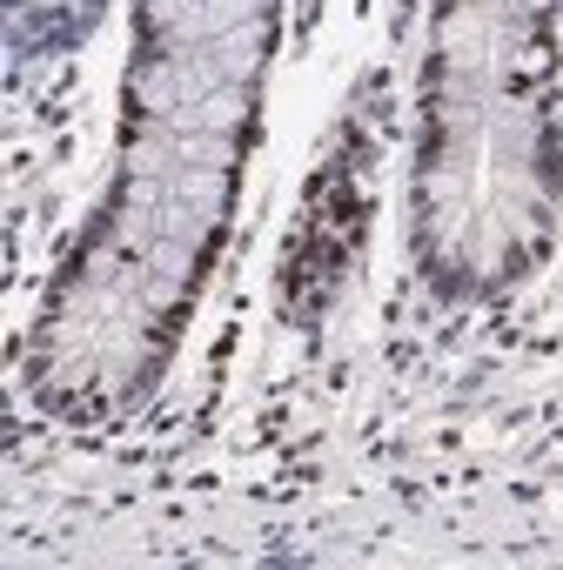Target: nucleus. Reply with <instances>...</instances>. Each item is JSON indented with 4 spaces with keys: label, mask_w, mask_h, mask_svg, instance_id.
I'll return each instance as SVG.
<instances>
[{
    "label": "nucleus",
    "mask_w": 563,
    "mask_h": 570,
    "mask_svg": "<svg viewBox=\"0 0 563 570\" xmlns=\"http://www.w3.org/2000/svg\"><path fill=\"white\" fill-rule=\"evenodd\" d=\"M195 128H208V135H228V128H241L248 121V88H208L201 101H195V115H188Z\"/></svg>",
    "instance_id": "nucleus-1"
},
{
    "label": "nucleus",
    "mask_w": 563,
    "mask_h": 570,
    "mask_svg": "<svg viewBox=\"0 0 563 570\" xmlns=\"http://www.w3.org/2000/svg\"><path fill=\"white\" fill-rule=\"evenodd\" d=\"M175 202H188V208H201V215H221L228 175H221V168H188V175H175Z\"/></svg>",
    "instance_id": "nucleus-2"
},
{
    "label": "nucleus",
    "mask_w": 563,
    "mask_h": 570,
    "mask_svg": "<svg viewBox=\"0 0 563 570\" xmlns=\"http://www.w3.org/2000/svg\"><path fill=\"white\" fill-rule=\"evenodd\" d=\"M215 48H221V68H228V81L241 88V81L255 75V61H261V28H255V21H248V28H228Z\"/></svg>",
    "instance_id": "nucleus-3"
},
{
    "label": "nucleus",
    "mask_w": 563,
    "mask_h": 570,
    "mask_svg": "<svg viewBox=\"0 0 563 570\" xmlns=\"http://www.w3.org/2000/svg\"><path fill=\"white\" fill-rule=\"evenodd\" d=\"M175 88H181V75H175V68H148V75H135V101H141V108H155V115H168V108H175Z\"/></svg>",
    "instance_id": "nucleus-4"
},
{
    "label": "nucleus",
    "mask_w": 563,
    "mask_h": 570,
    "mask_svg": "<svg viewBox=\"0 0 563 570\" xmlns=\"http://www.w3.org/2000/svg\"><path fill=\"white\" fill-rule=\"evenodd\" d=\"M175 155H181L188 168H228V161H235V148H228L221 135H208V128H195V135H188Z\"/></svg>",
    "instance_id": "nucleus-5"
},
{
    "label": "nucleus",
    "mask_w": 563,
    "mask_h": 570,
    "mask_svg": "<svg viewBox=\"0 0 563 570\" xmlns=\"http://www.w3.org/2000/svg\"><path fill=\"white\" fill-rule=\"evenodd\" d=\"M208 222H215V215H201V208H188V202H168V208H161V228H168V235H181V242H195Z\"/></svg>",
    "instance_id": "nucleus-6"
},
{
    "label": "nucleus",
    "mask_w": 563,
    "mask_h": 570,
    "mask_svg": "<svg viewBox=\"0 0 563 570\" xmlns=\"http://www.w3.org/2000/svg\"><path fill=\"white\" fill-rule=\"evenodd\" d=\"M188 8H195V0H148V14H155L161 28H181V21H188Z\"/></svg>",
    "instance_id": "nucleus-7"
},
{
    "label": "nucleus",
    "mask_w": 563,
    "mask_h": 570,
    "mask_svg": "<svg viewBox=\"0 0 563 570\" xmlns=\"http://www.w3.org/2000/svg\"><path fill=\"white\" fill-rule=\"evenodd\" d=\"M128 161H135V175H155L168 155H161V141H135V155H128Z\"/></svg>",
    "instance_id": "nucleus-8"
},
{
    "label": "nucleus",
    "mask_w": 563,
    "mask_h": 570,
    "mask_svg": "<svg viewBox=\"0 0 563 570\" xmlns=\"http://www.w3.org/2000/svg\"><path fill=\"white\" fill-rule=\"evenodd\" d=\"M155 268H168V275L188 268V248H155Z\"/></svg>",
    "instance_id": "nucleus-9"
},
{
    "label": "nucleus",
    "mask_w": 563,
    "mask_h": 570,
    "mask_svg": "<svg viewBox=\"0 0 563 570\" xmlns=\"http://www.w3.org/2000/svg\"><path fill=\"white\" fill-rule=\"evenodd\" d=\"M34 8H61V0H34Z\"/></svg>",
    "instance_id": "nucleus-10"
},
{
    "label": "nucleus",
    "mask_w": 563,
    "mask_h": 570,
    "mask_svg": "<svg viewBox=\"0 0 563 570\" xmlns=\"http://www.w3.org/2000/svg\"><path fill=\"white\" fill-rule=\"evenodd\" d=\"M530 8H550V0H530Z\"/></svg>",
    "instance_id": "nucleus-11"
}]
</instances>
